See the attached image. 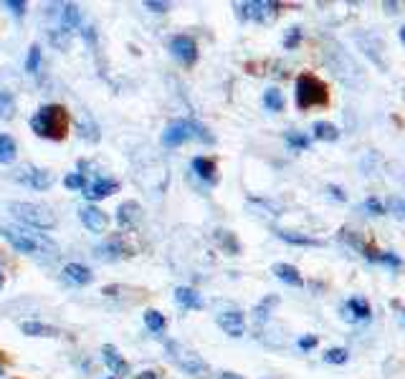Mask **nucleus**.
Listing matches in <instances>:
<instances>
[{"label":"nucleus","mask_w":405,"mask_h":379,"mask_svg":"<svg viewBox=\"0 0 405 379\" xmlns=\"http://www.w3.org/2000/svg\"><path fill=\"white\" fill-rule=\"evenodd\" d=\"M134 379H158V372H155V369H145V372H139Z\"/></svg>","instance_id":"obj_42"},{"label":"nucleus","mask_w":405,"mask_h":379,"mask_svg":"<svg viewBox=\"0 0 405 379\" xmlns=\"http://www.w3.org/2000/svg\"><path fill=\"white\" fill-rule=\"evenodd\" d=\"M109 379H117V377H109Z\"/></svg>","instance_id":"obj_51"},{"label":"nucleus","mask_w":405,"mask_h":379,"mask_svg":"<svg viewBox=\"0 0 405 379\" xmlns=\"http://www.w3.org/2000/svg\"><path fill=\"white\" fill-rule=\"evenodd\" d=\"M382 8H385L387 13H398V3H382Z\"/></svg>","instance_id":"obj_43"},{"label":"nucleus","mask_w":405,"mask_h":379,"mask_svg":"<svg viewBox=\"0 0 405 379\" xmlns=\"http://www.w3.org/2000/svg\"><path fill=\"white\" fill-rule=\"evenodd\" d=\"M299 43H302V28H299V25H294V28H289V33L284 36V49L294 51Z\"/></svg>","instance_id":"obj_33"},{"label":"nucleus","mask_w":405,"mask_h":379,"mask_svg":"<svg viewBox=\"0 0 405 379\" xmlns=\"http://www.w3.org/2000/svg\"><path fill=\"white\" fill-rule=\"evenodd\" d=\"M13 112H16V99H13L11 91L0 89V116H3V119H11Z\"/></svg>","instance_id":"obj_30"},{"label":"nucleus","mask_w":405,"mask_h":379,"mask_svg":"<svg viewBox=\"0 0 405 379\" xmlns=\"http://www.w3.org/2000/svg\"><path fill=\"white\" fill-rule=\"evenodd\" d=\"M0 377H3V364H0Z\"/></svg>","instance_id":"obj_49"},{"label":"nucleus","mask_w":405,"mask_h":379,"mask_svg":"<svg viewBox=\"0 0 405 379\" xmlns=\"http://www.w3.org/2000/svg\"><path fill=\"white\" fill-rule=\"evenodd\" d=\"M6 286V276H3V268H0V289Z\"/></svg>","instance_id":"obj_46"},{"label":"nucleus","mask_w":405,"mask_h":379,"mask_svg":"<svg viewBox=\"0 0 405 379\" xmlns=\"http://www.w3.org/2000/svg\"><path fill=\"white\" fill-rule=\"evenodd\" d=\"M64 278H66L69 283H74V286H86V283H91L94 273L81 263H66L64 265Z\"/></svg>","instance_id":"obj_17"},{"label":"nucleus","mask_w":405,"mask_h":379,"mask_svg":"<svg viewBox=\"0 0 405 379\" xmlns=\"http://www.w3.org/2000/svg\"><path fill=\"white\" fill-rule=\"evenodd\" d=\"M329 104V89L317 73H299L297 78V107L315 109Z\"/></svg>","instance_id":"obj_3"},{"label":"nucleus","mask_w":405,"mask_h":379,"mask_svg":"<svg viewBox=\"0 0 405 379\" xmlns=\"http://www.w3.org/2000/svg\"><path fill=\"white\" fill-rule=\"evenodd\" d=\"M69 124H71L69 112L61 104H43L36 114L30 116L33 134H38L43 139H51V142H64L69 134Z\"/></svg>","instance_id":"obj_1"},{"label":"nucleus","mask_w":405,"mask_h":379,"mask_svg":"<svg viewBox=\"0 0 405 379\" xmlns=\"http://www.w3.org/2000/svg\"><path fill=\"white\" fill-rule=\"evenodd\" d=\"M20 331L28 334V337H41V339H59L61 331L56 326H49V324H41V321H23L20 324Z\"/></svg>","instance_id":"obj_18"},{"label":"nucleus","mask_w":405,"mask_h":379,"mask_svg":"<svg viewBox=\"0 0 405 379\" xmlns=\"http://www.w3.org/2000/svg\"><path fill=\"white\" fill-rule=\"evenodd\" d=\"M345 311L352 321H368L370 316H372L370 303L365 301V299H360V296H355V299H350V301L345 303Z\"/></svg>","instance_id":"obj_20"},{"label":"nucleus","mask_w":405,"mask_h":379,"mask_svg":"<svg viewBox=\"0 0 405 379\" xmlns=\"http://www.w3.org/2000/svg\"><path fill=\"white\" fill-rule=\"evenodd\" d=\"M193 172L200 177V180H206L208 185H216L218 182V167L213 162L211 157H195L193 160Z\"/></svg>","instance_id":"obj_16"},{"label":"nucleus","mask_w":405,"mask_h":379,"mask_svg":"<svg viewBox=\"0 0 405 379\" xmlns=\"http://www.w3.org/2000/svg\"><path fill=\"white\" fill-rule=\"evenodd\" d=\"M51 8H54L51 16L59 18V25H64V28L69 30L81 28V11L76 3H59V6H51Z\"/></svg>","instance_id":"obj_11"},{"label":"nucleus","mask_w":405,"mask_h":379,"mask_svg":"<svg viewBox=\"0 0 405 379\" xmlns=\"http://www.w3.org/2000/svg\"><path fill=\"white\" fill-rule=\"evenodd\" d=\"M13 180L30 187V190H41V193L54 185V175H51L49 169L36 167V164H20V167L13 172Z\"/></svg>","instance_id":"obj_7"},{"label":"nucleus","mask_w":405,"mask_h":379,"mask_svg":"<svg viewBox=\"0 0 405 379\" xmlns=\"http://www.w3.org/2000/svg\"><path fill=\"white\" fill-rule=\"evenodd\" d=\"M0 235H3L16 251L25 253V255H38V253L56 251V243L51 241L49 235L33 233V230L18 228V225H0Z\"/></svg>","instance_id":"obj_2"},{"label":"nucleus","mask_w":405,"mask_h":379,"mask_svg":"<svg viewBox=\"0 0 405 379\" xmlns=\"http://www.w3.org/2000/svg\"><path fill=\"white\" fill-rule=\"evenodd\" d=\"M329 193H332L337 200H345V195H342V190H339V187H329Z\"/></svg>","instance_id":"obj_44"},{"label":"nucleus","mask_w":405,"mask_h":379,"mask_svg":"<svg viewBox=\"0 0 405 379\" xmlns=\"http://www.w3.org/2000/svg\"><path fill=\"white\" fill-rule=\"evenodd\" d=\"M387 207H390V210H393V215H398V217H405V203L403 200H390V203H387Z\"/></svg>","instance_id":"obj_40"},{"label":"nucleus","mask_w":405,"mask_h":379,"mask_svg":"<svg viewBox=\"0 0 405 379\" xmlns=\"http://www.w3.org/2000/svg\"><path fill=\"white\" fill-rule=\"evenodd\" d=\"M372 263H380V265H390V268H400L403 265V260L395 255V253H377L375 258H372Z\"/></svg>","instance_id":"obj_35"},{"label":"nucleus","mask_w":405,"mask_h":379,"mask_svg":"<svg viewBox=\"0 0 405 379\" xmlns=\"http://www.w3.org/2000/svg\"><path fill=\"white\" fill-rule=\"evenodd\" d=\"M286 145L294 147V150H307L309 147V137L302 132H289L286 134Z\"/></svg>","instance_id":"obj_34"},{"label":"nucleus","mask_w":405,"mask_h":379,"mask_svg":"<svg viewBox=\"0 0 405 379\" xmlns=\"http://www.w3.org/2000/svg\"><path fill=\"white\" fill-rule=\"evenodd\" d=\"M79 129H81V137L89 139V142H97L99 139V132H97V126H94V121L89 119V116H84V119L79 121Z\"/></svg>","instance_id":"obj_32"},{"label":"nucleus","mask_w":405,"mask_h":379,"mask_svg":"<svg viewBox=\"0 0 405 379\" xmlns=\"http://www.w3.org/2000/svg\"><path fill=\"white\" fill-rule=\"evenodd\" d=\"M102 359L104 364L109 367V372L115 374V377H127L129 374V364L127 359L119 354V349L117 347H112V344H104L102 347Z\"/></svg>","instance_id":"obj_14"},{"label":"nucleus","mask_w":405,"mask_h":379,"mask_svg":"<svg viewBox=\"0 0 405 379\" xmlns=\"http://www.w3.org/2000/svg\"><path fill=\"white\" fill-rule=\"evenodd\" d=\"M0 361H8V359H6V356H3V351H0Z\"/></svg>","instance_id":"obj_48"},{"label":"nucleus","mask_w":405,"mask_h":379,"mask_svg":"<svg viewBox=\"0 0 405 379\" xmlns=\"http://www.w3.org/2000/svg\"><path fill=\"white\" fill-rule=\"evenodd\" d=\"M79 217H81V223H84L91 233H104V230H107V225H109L107 212L99 210L97 205H84V207L79 210Z\"/></svg>","instance_id":"obj_12"},{"label":"nucleus","mask_w":405,"mask_h":379,"mask_svg":"<svg viewBox=\"0 0 405 379\" xmlns=\"http://www.w3.org/2000/svg\"><path fill=\"white\" fill-rule=\"evenodd\" d=\"M145 8L152 13H168L170 11V3H158V0H145Z\"/></svg>","instance_id":"obj_38"},{"label":"nucleus","mask_w":405,"mask_h":379,"mask_svg":"<svg viewBox=\"0 0 405 379\" xmlns=\"http://www.w3.org/2000/svg\"><path fill=\"white\" fill-rule=\"evenodd\" d=\"M142 220V207L139 203L134 200H127V203L119 205V210H117V223H119L122 230H134Z\"/></svg>","instance_id":"obj_13"},{"label":"nucleus","mask_w":405,"mask_h":379,"mask_svg":"<svg viewBox=\"0 0 405 379\" xmlns=\"http://www.w3.org/2000/svg\"><path fill=\"white\" fill-rule=\"evenodd\" d=\"M175 301L180 303L182 308H203V299H200V294L195 289H188V286H177Z\"/></svg>","instance_id":"obj_21"},{"label":"nucleus","mask_w":405,"mask_h":379,"mask_svg":"<svg viewBox=\"0 0 405 379\" xmlns=\"http://www.w3.org/2000/svg\"><path fill=\"white\" fill-rule=\"evenodd\" d=\"M145 324L150 331H155V334H160V331H165V326H168V321H165V316L160 311H155V308H150V311H145Z\"/></svg>","instance_id":"obj_27"},{"label":"nucleus","mask_w":405,"mask_h":379,"mask_svg":"<svg viewBox=\"0 0 405 379\" xmlns=\"http://www.w3.org/2000/svg\"><path fill=\"white\" fill-rule=\"evenodd\" d=\"M274 273H276V278L278 281H284V283H289V286H304V278H302V273L294 268V265H289V263H276L274 265Z\"/></svg>","instance_id":"obj_22"},{"label":"nucleus","mask_w":405,"mask_h":379,"mask_svg":"<svg viewBox=\"0 0 405 379\" xmlns=\"http://www.w3.org/2000/svg\"><path fill=\"white\" fill-rule=\"evenodd\" d=\"M216 321L218 326L233 339H241L243 334H246V316H243V311H238V308H225V311L218 313Z\"/></svg>","instance_id":"obj_9"},{"label":"nucleus","mask_w":405,"mask_h":379,"mask_svg":"<svg viewBox=\"0 0 405 379\" xmlns=\"http://www.w3.org/2000/svg\"><path fill=\"white\" fill-rule=\"evenodd\" d=\"M315 347H317V337H315V334H309V337L299 339V349L307 351V349H315Z\"/></svg>","instance_id":"obj_41"},{"label":"nucleus","mask_w":405,"mask_h":379,"mask_svg":"<svg viewBox=\"0 0 405 379\" xmlns=\"http://www.w3.org/2000/svg\"><path fill=\"white\" fill-rule=\"evenodd\" d=\"M71 33H74V30L64 28V25H54V28L49 30V38H51V43H54L56 49L66 51L69 46H71Z\"/></svg>","instance_id":"obj_24"},{"label":"nucleus","mask_w":405,"mask_h":379,"mask_svg":"<svg viewBox=\"0 0 405 379\" xmlns=\"http://www.w3.org/2000/svg\"><path fill=\"white\" fill-rule=\"evenodd\" d=\"M264 104H266L269 112H281L284 109V97L278 89H266L264 91Z\"/></svg>","instance_id":"obj_28"},{"label":"nucleus","mask_w":405,"mask_h":379,"mask_svg":"<svg viewBox=\"0 0 405 379\" xmlns=\"http://www.w3.org/2000/svg\"><path fill=\"white\" fill-rule=\"evenodd\" d=\"M64 185H66L69 190H81V193H84L89 182H86V175H84V172H71V175H69L66 180H64Z\"/></svg>","instance_id":"obj_31"},{"label":"nucleus","mask_w":405,"mask_h":379,"mask_svg":"<svg viewBox=\"0 0 405 379\" xmlns=\"http://www.w3.org/2000/svg\"><path fill=\"white\" fill-rule=\"evenodd\" d=\"M168 354H170V359L175 361L185 374H190V377L203 379V377H208V372H211L208 364L203 361V356L180 342H168Z\"/></svg>","instance_id":"obj_6"},{"label":"nucleus","mask_w":405,"mask_h":379,"mask_svg":"<svg viewBox=\"0 0 405 379\" xmlns=\"http://www.w3.org/2000/svg\"><path fill=\"white\" fill-rule=\"evenodd\" d=\"M403 321H405V308H403Z\"/></svg>","instance_id":"obj_50"},{"label":"nucleus","mask_w":405,"mask_h":379,"mask_svg":"<svg viewBox=\"0 0 405 379\" xmlns=\"http://www.w3.org/2000/svg\"><path fill=\"white\" fill-rule=\"evenodd\" d=\"M337 137L339 129L334 124H329V121H317L315 124V139H319V142H334Z\"/></svg>","instance_id":"obj_25"},{"label":"nucleus","mask_w":405,"mask_h":379,"mask_svg":"<svg viewBox=\"0 0 405 379\" xmlns=\"http://www.w3.org/2000/svg\"><path fill=\"white\" fill-rule=\"evenodd\" d=\"M16 155H18V145H16V139L8 137V134H0V164L16 162Z\"/></svg>","instance_id":"obj_23"},{"label":"nucleus","mask_w":405,"mask_h":379,"mask_svg":"<svg viewBox=\"0 0 405 379\" xmlns=\"http://www.w3.org/2000/svg\"><path fill=\"white\" fill-rule=\"evenodd\" d=\"M276 235L284 243H291V246H307V248H322V246H324V241H319V238L294 233V230H276Z\"/></svg>","instance_id":"obj_19"},{"label":"nucleus","mask_w":405,"mask_h":379,"mask_svg":"<svg viewBox=\"0 0 405 379\" xmlns=\"http://www.w3.org/2000/svg\"><path fill=\"white\" fill-rule=\"evenodd\" d=\"M38 68H41V46H38V43H33V46L28 49V59H25V71L36 76Z\"/></svg>","instance_id":"obj_29"},{"label":"nucleus","mask_w":405,"mask_h":379,"mask_svg":"<svg viewBox=\"0 0 405 379\" xmlns=\"http://www.w3.org/2000/svg\"><path fill=\"white\" fill-rule=\"evenodd\" d=\"M365 210L372 212V215H385V207H382V203L377 198H368V200H365Z\"/></svg>","instance_id":"obj_37"},{"label":"nucleus","mask_w":405,"mask_h":379,"mask_svg":"<svg viewBox=\"0 0 405 379\" xmlns=\"http://www.w3.org/2000/svg\"><path fill=\"white\" fill-rule=\"evenodd\" d=\"M241 16L248 20H256L261 25H269L278 18V3L274 0H251V3H241Z\"/></svg>","instance_id":"obj_8"},{"label":"nucleus","mask_w":405,"mask_h":379,"mask_svg":"<svg viewBox=\"0 0 405 379\" xmlns=\"http://www.w3.org/2000/svg\"><path fill=\"white\" fill-rule=\"evenodd\" d=\"M400 41L405 43V25H403V28H400Z\"/></svg>","instance_id":"obj_47"},{"label":"nucleus","mask_w":405,"mask_h":379,"mask_svg":"<svg viewBox=\"0 0 405 379\" xmlns=\"http://www.w3.org/2000/svg\"><path fill=\"white\" fill-rule=\"evenodd\" d=\"M6 8H11L13 16H23V13H25L23 0H6Z\"/></svg>","instance_id":"obj_39"},{"label":"nucleus","mask_w":405,"mask_h":379,"mask_svg":"<svg viewBox=\"0 0 405 379\" xmlns=\"http://www.w3.org/2000/svg\"><path fill=\"white\" fill-rule=\"evenodd\" d=\"M16 379H20V377H16Z\"/></svg>","instance_id":"obj_52"},{"label":"nucleus","mask_w":405,"mask_h":379,"mask_svg":"<svg viewBox=\"0 0 405 379\" xmlns=\"http://www.w3.org/2000/svg\"><path fill=\"white\" fill-rule=\"evenodd\" d=\"M119 190V182L117 180H109V177H97L94 182H89L84 190L86 200H102V198H109V195H115Z\"/></svg>","instance_id":"obj_15"},{"label":"nucleus","mask_w":405,"mask_h":379,"mask_svg":"<svg viewBox=\"0 0 405 379\" xmlns=\"http://www.w3.org/2000/svg\"><path fill=\"white\" fill-rule=\"evenodd\" d=\"M216 241L221 243V246H223L230 255H238V253H241V246H238L236 235L228 233V230H216Z\"/></svg>","instance_id":"obj_26"},{"label":"nucleus","mask_w":405,"mask_h":379,"mask_svg":"<svg viewBox=\"0 0 405 379\" xmlns=\"http://www.w3.org/2000/svg\"><path fill=\"white\" fill-rule=\"evenodd\" d=\"M170 51H172V56L180 61L182 66H193L198 61V43L190 36H175L170 41Z\"/></svg>","instance_id":"obj_10"},{"label":"nucleus","mask_w":405,"mask_h":379,"mask_svg":"<svg viewBox=\"0 0 405 379\" xmlns=\"http://www.w3.org/2000/svg\"><path fill=\"white\" fill-rule=\"evenodd\" d=\"M347 356H350V351L342 349V347H337V349H329V351H327L324 361H327V364H345Z\"/></svg>","instance_id":"obj_36"},{"label":"nucleus","mask_w":405,"mask_h":379,"mask_svg":"<svg viewBox=\"0 0 405 379\" xmlns=\"http://www.w3.org/2000/svg\"><path fill=\"white\" fill-rule=\"evenodd\" d=\"M221 379H243L241 374H233V372H225V374H221Z\"/></svg>","instance_id":"obj_45"},{"label":"nucleus","mask_w":405,"mask_h":379,"mask_svg":"<svg viewBox=\"0 0 405 379\" xmlns=\"http://www.w3.org/2000/svg\"><path fill=\"white\" fill-rule=\"evenodd\" d=\"M8 210L18 217L20 223L30 225L38 230H54L56 228V212L51 210L49 205L41 203H11Z\"/></svg>","instance_id":"obj_4"},{"label":"nucleus","mask_w":405,"mask_h":379,"mask_svg":"<svg viewBox=\"0 0 405 379\" xmlns=\"http://www.w3.org/2000/svg\"><path fill=\"white\" fill-rule=\"evenodd\" d=\"M188 139H200V142H213V137L206 132V126H200L198 121L190 119H177L170 121L163 132V145L165 147H180Z\"/></svg>","instance_id":"obj_5"}]
</instances>
